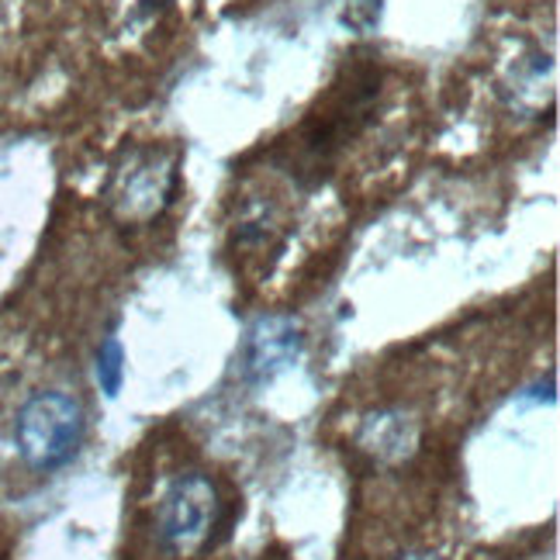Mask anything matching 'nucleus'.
<instances>
[{"label": "nucleus", "instance_id": "obj_7", "mask_svg": "<svg viewBox=\"0 0 560 560\" xmlns=\"http://www.w3.org/2000/svg\"><path fill=\"white\" fill-rule=\"evenodd\" d=\"M97 384L107 398H118L121 384H125V350H121V339L118 336H107L101 347H97Z\"/></svg>", "mask_w": 560, "mask_h": 560}, {"label": "nucleus", "instance_id": "obj_8", "mask_svg": "<svg viewBox=\"0 0 560 560\" xmlns=\"http://www.w3.org/2000/svg\"><path fill=\"white\" fill-rule=\"evenodd\" d=\"M347 21L360 32H371L381 21V0H350V14Z\"/></svg>", "mask_w": 560, "mask_h": 560}, {"label": "nucleus", "instance_id": "obj_1", "mask_svg": "<svg viewBox=\"0 0 560 560\" xmlns=\"http://www.w3.org/2000/svg\"><path fill=\"white\" fill-rule=\"evenodd\" d=\"M377 94H381V73L374 67H368V62L353 67L347 73V80L336 83V91L326 97L322 112H315L298 128L291 174L298 180L312 174L308 187L322 184V177H326V170L332 166L339 149L368 125Z\"/></svg>", "mask_w": 560, "mask_h": 560}, {"label": "nucleus", "instance_id": "obj_2", "mask_svg": "<svg viewBox=\"0 0 560 560\" xmlns=\"http://www.w3.org/2000/svg\"><path fill=\"white\" fill-rule=\"evenodd\" d=\"M88 436V412L80 398L70 392H35L18 408L14 419V446L21 460L35 474H52L67 467Z\"/></svg>", "mask_w": 560, "mask_h": 560}, {"label": "nucleus", "instance_id": "obj_4", "mask_svg": "<svg viewBox=\"0 0 560 560\" xmlns=\"http://www.w3.org/2000/svg\"><path fill=\"white\" fill-rule=\"evenodd\" d=\"M180 184V156L174 149L149 145L132 149L128 160L112 174L107 205L125 225H145L174 205Z\"/></svg>", "mask_w": 560, "mask_h": 560}, {"label": "nucleus", "instance_id": "obj_3", "mask_svg": "<svg viewBox=\"0 0 560 560\" xmlns=\"http://www.w3.org/2000/svg\"><path fill=\"white\" fill-rule=\"evenodd\" d=\"M222 523V494L208 474L184 470L170 481L156 502V540L166 553H201Z\"/></svg>", "mask_w": 560, "mask_h": 560}, {"label": "nucleus", "instance_id": "obj_5", "mask_svg": "<svg viewBox=\"0 0 560 560\" xmlns=\"http://www.w3.org/2000/svg\"><path fill=\"white\" fill-rule=\"evenodd\" d=\"M305 350V329L291 315H260L235 350V374L249 387H264L284 374Z\"/></svg>", "mask_w": 560, "mask_h": 560}, {"label": "nucleus", "instance_id": "obj_9", "mask_svg": "<svg viewBox=\"0 0 560 560\" xmlns=\"http://www.w3.org/2000/svg\"><path fill=\"white\" fill-rule=\"evenodd\" d=\"M392 560H443V557H436V553H425V550H419V553H401V557H392Z\"/></svg>", "mask_w": 560, "mask_h": 560}, {"label": "nucleus", "instance_id": "obj_6", "mask_svg": "<svg viewBox=\"0 0 560 560\" xmlns=\"http://www.w3.org/2000/svg\"><path fill=\"white\" fill-rule=\"evenodd\" d=\"M357 446L377 464H405L416 457L419 450V422L416 416L401 412V408H381L368 412L357 425Z\"/></svg>", "mask_w": 560, "mask_h": 560}]
</instances>
